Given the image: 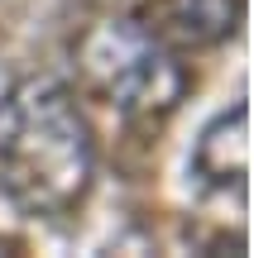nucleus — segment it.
Returning <instances> with one entry per match:
<instances>
[{
    "label": "nucleus",
    "mask_w": 254,
    "mask_h": 258,
    "mask_svg": "<svg viewBox=\"0 0 254 258\" xmlns=\"http://www.w3.org/2000/svg\"><path fill=\"white\" fill-rule=\"evenodd\" d=\"M96 172L91 124L53 77H24L0 101V191L29 215H63Z\"/></svg>",
    "instance_id": "nucleus-1"
},
{
    "label": "nucleus",
    "mask_w": 254,
    "mask_h": 258,
    "mask_svg": "<svg viewBox=\"0 0 254 258\" xmlns=\"http://www.w3.org/2000/svg\"><path fill=\"white\" fill-rule=\"evenodd\" d=\"M77 72L86 91L130 120H159L187 91V72L178 53L163 48L139 19L91 24L77 43Z\"/></svg>",
    "instance_id": "nucleus-2"
},
{
    "label": "nucleus",
    "mask_w": 254,
    "mask_h": 258,
    "mask_svg": "<svg viewBox=\"0 0 254 258\" xmlns=\"http://www.w3.org/2000/svg\"><path fill=\"white\" fill-rule=\"evenodd\" d=\"M144 29L173 53H197L235 34L240 0H144L134 10Z\"/></svg>",
    "instance_id": "nucleus-3"
},
{
    "label": "nucleus",
    "mask_w": 254,
    "mask_h": 258,
    "mask_svg": "<svg viewBox=\"0 0 254 258\" xmlns=\"http://www.w3.org/2000/svg\"><path fill=\"white\" fill-rule=\"evenodd\" d=\"M192 172L207 186L221 191H245V105L216 115L197 139V153H192Z\"/></svg>",
    "instance_id": "nucleus-4"
}]
</instances>
